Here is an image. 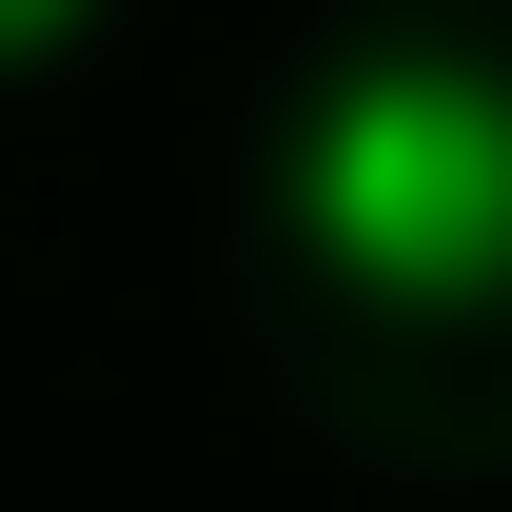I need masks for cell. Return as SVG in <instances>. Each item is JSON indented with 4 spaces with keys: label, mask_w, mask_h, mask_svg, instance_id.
Segmentation results:
<instances>
[{
    "label": "cell",
    "mask_w": 512,
    "mask_h": 512,
    "mask_svg": "<svg viewBox=\"0 0 512 512\" xmlns=\"http://www.w3.org/2000/svg\"><path fill=\"white\" fill-rule=\"evenodd\" d=\"M79 20H99V0H0V60H60Z\"/></svg>",
    "instance_id": "2"
},
{
    "label": "cell",
    "mask_w": 512,
    "mask_h": 512,
    "mask_svg": "<svg viewBox=\"0 0 512 512\" xmlns=\"http://www.w3.org/2000/svg\"><path fill=\"white\" fill-rule=\"evenodd\" d=\"M276 217L316 237V276H355L394 316H493L512 296V79L434 60V40L335 60L316 99H296Z\"/></svg>",
    "instance_id": "1"
}]
</instances>
